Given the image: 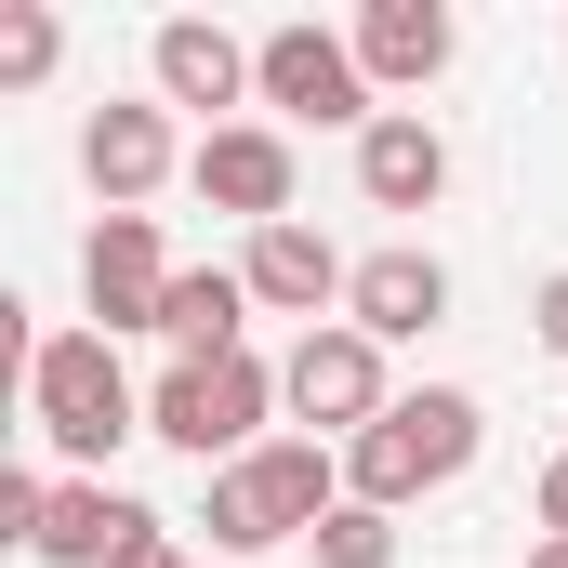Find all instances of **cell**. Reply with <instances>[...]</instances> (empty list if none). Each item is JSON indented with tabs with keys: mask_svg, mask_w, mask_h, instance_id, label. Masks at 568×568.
<instances>
[{
	"mask_svg": "<svg viewBox=\"0 0 568 568\" xmlns=\"http://www.w3.org/2000/svg\"><path fill=\"white\" fill-rule=\"evenodd\" d=\"M357 67H371V93H424V80H449V53H463V27H449V0H371L357 27Z\"/></svg>",
	"mask_w": 568,
	"mask_h": 568,
	"instance_id": "cell-14",
	"label": "cell"
},
{
	"mask_svg": "<svg viewBox=\"0 0 568 568\" xmlns=\"http://www.w3.org/2000/svg\"><path fill=\"white\" fill-rule=\"evenodd\" d=\"M239 331H252V278L239 265H185L172 278V304H159V344L172 357H252Z\"/></svg>",
	"mask_w": 568,
	"mask_h": 568,
	"instance_id": "cell-15",
	"label": "cell"
},
{
	"mask_svg": "<svg viewBox=\"0 0 568 568\" xmlns=\"http://www.w3.org/2000/svg\"><path fill=\"white\" fill-rule=\"evenodd\" d=\"M252 106H278V133H371V120H384L357 40L317 27V13H291V27L252 40Z\"/></svg>",
	"mask_w": 568,
	"mask_h": 568,
	"instance_id": "cell-5",
	"label": "cell"
},
{
	"mask_svg": "<svg viewBox=\"0 0 568 568\" xmlns=\"http://www.w3.org/2000/svg\"><path fill=\"white\" fill-rule=\"evenodd\" d=\"M185 185L265 239V225H291V185H304V159H291L278 120H225V133H199V145H185Z\"/></svg>",
	"mask_w": 568,
	"mask_h": 568,
	"instance_id": "cell-7",
	"label": "cell"
},
{
	"mask_svg": "<svg viewBox=\"0 0 568 568\" xmlns=\"http://www.w3.org/2000/svg\"><path fill=\"white\" fill-rule=\"evenodd\" d=\"M529 516H542V529H568V449L542 463V476H529Z\"/></svg>",
	"mask_w": 568,
	"mask_h": 568,
	"instance_id": "cell-19",
	"label": "cell"
},
{
	"mask_svg": "<svg viewBox=\"0 0 568 568\" xmlns=\"http://www.w3.org/2000/svg\"><path fill=\"white\" fill-rule=\"evenodd\" d=\"M53 53H67V27H53L40 0H0V93H40Z\"/></svg>",
	"mask_w": 568,
	"mask_h": 568,
	"instance_id": "cell-16",
	"label": "cell"
},
{
	"mask_svg": "<svg viewBox=\"0 0 568 568\" xmlns=\"http://www.w3.org/2000/svg\"><path fill=\"white\" fill-rule=\"evenodd\" d=\"M476 449H489V410H476L463 384H424V397H397L384 424L344 449V503H384V516H410V503H424V489H449Z\"/></svg>",
	"mask_w": 568,
	"mask_h": 568,
	"instance_id": "cell-2",
	"label": "cell"
},
{
	"mask_svg": "<svg viewBox=\"0 0 568 568\" xmlns=\"http://www.w3.org/2000/svg\"><path fill=\"white\" fill-rule=\"evenodd\" d=\"M331 516H344V449H331V436H265V449L225 463L212 503H199L212 556H278V542H317Z\"/></svg>",
	"mask_w": 568,
	"mask_h": 568,
	"instance_id": "cell-1",
	"label": "cell"
},
{
	"mask_svg": "<svg viewBox=\"0 0 568 568\" xmlns=\"http://www.w3.org/2000/svg\"><path fill=\"white\" fill-rule=\"evenodd\" d=\"M529 331H542V357H568V265L529 291Z\"/></svg>",
	"mask_w": 568,
	"mask_h": 568,
	"instance_id": "cell-18",
	"label": "cell"
},
{
	"mask_svg": "<svg viewBox=\"0 0 568 568\" xmlns=\"http://www.w3.org/2000/svg\"><path fill=\"white\" fill-rule=\"evenodd\" d=\"M344 317H357L371 344H424L436 317H449V265H436L424 239H384V252L357 265V291H344Z\"/></svg>",
	"mask_w": 568,
	"mask_h": 568,
	"instance_id": "cell-12",
	"label": "cell"
},
{
	"mask_svg": "<svg viewBox=\"0 0 568 568\" xmlns=\"http://www.w3.org/2000/svg\"><path fill=\"white\" fill-rule=\"evenodd\" d=\"M304 556H317V568H397V516H384V503H344Z\"/></svg>",
	"mask_w": 568,
	"mask_h": 568,
	"instance_id": "cell-17",
	"label": "cell"
},
{
	"mask_svg": "<svg viewBox=\"0 0 568 568\" xmlns=\"http://www.w3.org/2000/svg\"><path fill=\"white\" fill-rule=\"evenodd\" d=\"M265 424H278V371L265 357H172L159 384H145V436H172L185 463H252L265 449Z\"/></svg>",
	"mask_w": 568,
	"mask_h": 568,
	"instance_id": "cell-4",
	"label": "cell"
},
{
	"mask_svg": "<svg viewBox=\"0 0 568 568\" xmlns=\"http://www.w3.org/2000/svg\"><path fill=\"white\" fill-rule=\"evenodd\" d=\"M145 80H159V106H199L225 133V106H252V40H225L212 13H172L145 40Z\"/></svg>",
	"mask_w": 568,
	"mask_h": 568,
	"instance_id": "cell-9",
	"label": "cell"
},
{
	"mask_svg": "<svg viewBox=\"0 0 568 568\" xmlns=\"http://www.w3.org/2000/svg\"><path fill=\"white\" fill-rule=\"evenodd\" d=\"M172 252H159V212H106L93 239H80V304H93V331L120 344V331H159V304H172Z\"/></svg>",
	"mask_w": 568,
	"mask_h": 568,
	"instance_id": "cell-8",
	"label": "cell"
},
{
	"mask_svg": "<svg viewBox=\"0 0 568 568\" xmlns=\"http://www.w3.org/2000/svg\"><path fill=\"white\" fill-rule=\"evenodd\" d=\"M529 568H568V529H542V542H529Z\"/></svg>",
	"mask_w": 568,
	"mask_h": 568,
	"instance_id": "cell-20",
	"label": "cell"
},
{
	"mask_svg": "<svg viewBox=\"0 0 568 568\" xmlns=\"http://www.w3.org/2000/svg\"><path fill=\"white\" fill-rule=\"evenodd\" d=\"M278 410L304 436H331V449H357V436L397 410V384H384V344L357 331V317H331V331H304L278 357Z\"/></svg>",
	"mask_w": 568,
	"mask_h": 568,
	"instance_id": "cell-6",
	"label": "cell"
},
{
	"mask_svg": "<svg viewBox=\"0 0 568 568\" xmlns=\"http://www.w3.org/2000/svg\"><path fill=\"white\" fill-rule=\"evenodd\" d=\"M239 278H252V304H265V317H304V331H331V304L357 291V265H344V252H331V239L291 212V225H265V239L239 252Z\"/></svg>",
	"mask_w": 568,
	"mask_h": 568,
	"instance_id": "cell-11",
	"label": "cell"
},
{
	"mask_svg": "<svg viewBox=\"0 0 568 568\" xmlns=\"http://www.w3.org/2000/svg\"><path fill=\"white\" fill-rule=\"evenodd\" d=\"M357 199H371V212H436V199H449V133H436L424 106H384V120L357 133Z\"/></svg>",
	"mask_w": 568,
	"mask_h": 568,
	"instance_id": "cell-13",
	"label": "cell"
},
{
	"mask_svg": "<svg viewBox=\"0 0 568 568\" xmlns=\"http://www.w3.org/2000/svg\"><path fill=\"white\" fill-rule=\"evenodd\" d=\"M80 172H93V199H106V212H145V199L185 172L172 106H93V120H80Z\"/></svg>",
	"mask_w": 568,
	"mask_h": 568,
	"instance_id": "cell-10",
	"label": "cell"
},
{
	"mask_svg": "<svg viewBox=\"0 0 568 568\" xmlns=\"http://www.w3.org/2000/svg\"><path fill=\"white\" fill-rule=\"evenodd\" d=\"M27 424L53 436L80 476H93L120 436H145V397H133V371H120V344H106V331H40V344H27Z\"/></svg>",
	"mask_w": 568,
	"mask_h": 568,
	"instance_id": "cell-3",
	"label": "cell"
},
{
	"mask_svg": "<svg viewBox=\"0 0 568 568\" xmlns=\"http://www.w3.org/2000/svg\"><path fill=\"white\" fill-rule=\"evenodd\" d=\"M133 568H199V556H185V542H159V556H133Z\"/></svg>",
	"mask_w": 568,
	"mask_h": 568,
	"instance_id": "cell-21",
	"label": "cell"
}]
</instances>
